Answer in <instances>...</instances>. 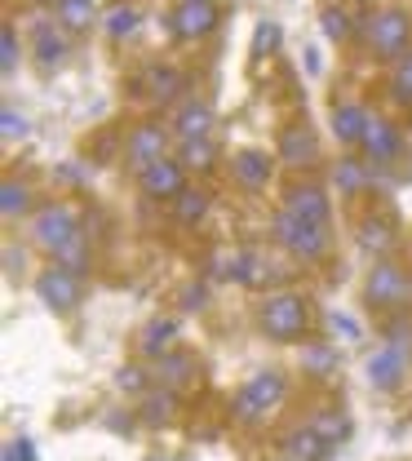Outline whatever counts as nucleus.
<instances>
[{"mask_svg": "<svg viewBox=\"0 0 412 461\" xmlns=\"http://www.w3.org/2000/svg\"><path fill=\"white\" fill-rule=\"evenodd\" d=\"M80 230H76V218H71V209H62V204H49V209H40L36 213V240L49 249V253H58L67 240H76Z\"/></svg>", "mask_w": 412, "mask_h": 461, "instance_id": "0eeeda50", "label": "nucleus"}, {"mask_svg": "<svg viewBox=\"0 0 412 461\" xmlns=\"http://www.w3.org/2000/svg\"><path fill=\"white\" fill-rule=\"evenodd\" d=\"M333 333H337L342 342H359V320H354V315H342V311H337V315H333Z\"/></svg>", "mask_w": 412, "mask_h": 461, "instance_id": "e433bc0d", "label": "nucleus"}, {"mask_svg": "<svg viewBox=\"0 0 412 461\" xmlns=\"http://www.w3.org/2000/svg\"><path fill=\"white\" fill-rule=\"evenodd\" d=\"M169 412H174V395L165 391V395H151V400H147L142 421H147V426H160V421H169Z\"/></svg>", "mask_w": 412, "mask_h": 461, "instance_id": "7c9ffc66", "label": "nucleus"}, {"mask_svg": "<svg viewBox=\"0 0 412 461\" xmlns=\"http://www.w3.org/2000/svg\"><path fill=\"white\" fill-rule=\"evenodd\" d=\"M236 177L244 186H262L271 177V160L257 156V151H244V156H236Z\"/></svg>", "mask_w": 412, "mask_h": 461, "instance_id": "a211bd4d", "label": "nucleus"}, {"mask_svg": "<svg viewBox=\"0 0 412 461\" xmlns=\"http://www.w3.org/2000/svg\"><path fill=\"white\" fill-rule=\"evenodd\" d=\"M133 27H138V14H133V5H116V9L107 14V36L124 41V36H133Z\"/></svg>", "mask_w": 412, "mask_h": 461, "instance_id": "393cba45", "label": "nucleus"}, {"mask_svg": "<svg viewBox=\"0 0 412 461\" xmlns=\"http://www.w3.org/2000/svg\"><path fill=\"white\" fill-rule=\"evenodd\" d=\"M58 23L67 32H85L94 23V0H58Z\"/></svg>", "mask_w": 412, "mask_h": 461, "instance_id": "6ab92c4d", "label": "nucleus"}, {"mask_svg": "<svg viewBox=\"0 0 412 461\" xmlns=\"http://www.w3.org/2000/svg\"><path fill=\"white\" fill-rule=\"evenodd\" d=\"M324 32H328L333 41H346V36L354 32L351 14H346V9H337V5H328V9H324Z\"/></svg>", "mask_w": 412, "mask_h": 461, "instance_id": "bb28decb", "label": "nucleus"}, {"mask_svg": "<svg viewBox=\"0 0 412 461\" xmlns=\"http://www.w3.org/2000/svg\"><path fill=\"white\" fill-rule=\"evenodd\" d=\"M0 209H4V218H18V213H27V186H18V182H4V191H0Z\"/></svg>", "mask_w": 412, "mask_h": 461, "instance_id": "cd10ccee", "label": "nucleus"}, {"mask_svg": "<svg viewBox=\"0 0 412 461\" xmlns=\"http://www.w3.org/2000/svg\"><path fill=\"white\" fill-rule=\"evenodd\" d=\"M315 156V138H310V129L301 124V129H284L280 133V160H289V165H301V160H310Z\"/></svg>", "mask_w": 412, "mask_h": 461, "instance_id": "2eb2a0df", "label": "nucleus"}, {"mask_svg": "<svg viewBox=\"0 0 412 461\" xmlns=\"http://www.w3.org/2000/svg\"><path fill=\"white\" fill-rule=\"evenodd\" d=\"M315 430H319L328 444H342V439L351 435V421H346L342 412H324V417H315Z\"/></svg>", "mask_w": 412, "mask_h": 461, "instance_id": "a878e982", "label": "nucleus"}, {"mask_svg": "<svg viewBox=\"0 0 412 461\" xmlns=\"http://www.w3.org/2000/svg\"><path fill=\"white\" fill-rule=\"evenodd\" d=\"M289 213L297 218H306V222H328V200H324V191H315V186H306V191H293L289 195Z\"/></svg>", "mask_w": 412, "mask_h": 461, "instance_id": "4468645a", "label": "nucleus"}, {"mask_svg": "<svg viewBox=\"0 0 412 461\" xmlns=\"http://www.w3.org/2000/svg\"><path fill=\"white\" fill-rule=\"evenodd\" d=\"M13 62H18V32L4 27V32H0V67L13 71Z\"/></svg>", "mask_w": 412, "mask_h": 461, "instance_id": "473e14b6", "label": "nucleus"}, {"mask_svg": "<svg viewBox=\"0 0 412 461\" xmlns=\"http://www.w3.org/2000/svg\"><path fill=\"white\" fill-rule=\"evenodd\" d=\"M209 213V195L204 191H182L177 195V222H200Z\"/></svg>", "mask_w": 412, "mask_h": 461, "instance_id": "5701e85b", "label": "nucleus"}, {"mask_svg": "<svg viewBox=\"0 0 412 461\" xmlns=\"http://www.w3.org/2000/svg\"><path fill=\"white\" fill-rule=\"evenodd\" d=\"M284 448H289V457L293 461H324L333 453V444L315 430V426H306V430H293L289 439H284Z\"/></svg>", "mask_w": 412, "mask_h": 461, "instance_id": "ddd939ff", "label": "nucleus"}, {"mask_svg": "<svg viewBox=\"0 0 412 461\" xmlns=\"http://www.w3.org/2000/svg\"><path fill=\"white\" fill-rule=\"evenodd\" d=\"M301 368H306V373H315V377H328V373L337 368L333 346H306V350H301Z\"/></svg>", "mask_w": 412, "mask_h": 461, "instance_id": "4be33fe9", "label": "nucleus"}, {"mask_svg": "<svg viewBox=\"0 0 412 461\" xmlns=\"http://www.w3.org/2000/svg\"><path fill=\"white\" fill-rule=\"evenodd\" d=\"M213 27H218V9H213V0H186V5L174 14V36H182V41L209 36Z\"/></svg>", "mask_w": 412, "mask_h": 461, "instance_id": "6e6552de", "label": "nucleus"}, {"mask_svg": "<svg viewBox=\"0 0 412 461\" xmlns=\"http://www.w3.org/2000/svg\"><path fill=\"white\" fill-rule=\"evenodd\" d=\"M4 138H27V115H18L13 107H4Z\"/></svg>", "mask_w": 412, "mask_h": 461, "instance_id": "4c0bfd02", "label": "nucleus"}, {"mask_svg": "<svg viewBox=\"0 0 412 461\" xmlns=\"http://www.w3.org/2000/svg\"><path fill=\"white\" fill-rule=\"evenodd\" d=\"M368 32H372V50L381 58H404L408 54V18L386 9V14H372L368 18Z\"/></svg>", "mask_w": 412, "mask_h": 461, "instance_id": "20e7f679", "label": "nucleus"}, {"mask_svg": "<svg viewBox=\"0 0 412 461\" xmlns=\"http://www.w3.org/2000/svg\"><path fill=\"white\" fill-rule=\"evenodd\" d=\"M177 89H182V76H177L174 67H151V94H156L160 103H169Z\"/></svg>", "mask_w": 412, "mask_h": 461, "instance_id": "b1692460", "label": "nucleus"}, {"mask_svg": "<svg viewBox=\"0 0 412 461\" xmlns=\"http://www.w3.org/2000/svg\"><path fill=\"white\" fill-rule=\"evenodd\" d=\"M306 324H310V311H306V302L297 293H271L262 302V329H266V338L297 342L306 333Z\"/></svg>", "mask_w": 412, "mask_h": 461, "instance_id": "f257e3e1", "label": "nucleus"}, {"mask_svg": "<svg viewBox=\"0 0 412 461\" xmlns=\"http://www.w3.org/2000/svg\"><path fill=\"white\" fill-rule=\"evenodd\" d=\"M209 124H213V112H209L204 103H191V107H182V115H177V133H182L186 142L204 138V133H209Z\"/></svg>", "mask_w": 412, "mask_h": 461, "instance_id": "f3484780", "label": "nucleus"}, {"mask_svg": "<svg viewBox=\"0 0 412 461\" xmlns=\"http://www.w3.org/2000/svg\"><path fill=\"white\" fill-rule=\"evenodd\" d=\"M359 147L368 151V160H395V156H399V133H395V124L368 115V129H363Z\"/></svg>", "mask_w": 412, "mask_h": 461, "instance_id": "9b49d317", "label": "nucleus"}, {"mask_svg": "<svg viewBox=\"0 0 412 461\" xmlns=\"http://www.w3.org/2000/svg\"><path fill=\"white\" fill-rule=\"evenodd\" d=\"M408 276L395 267V262H377L372 267V280H368V302L381 306V311H395L408 302Z\"/></svg>", "mask_w": 412, "mask_h": 461, "instance_id": "39448f33", "label": "nucleus"}, {"mask_svg": "<svg viewBox=\"0 0 412 461\" xmlns=\"http://www.w3.org/2000/svg\"><path fill=\"white\" fill-rule=\"evenodd\" d=\"M368 382L377 391H395L404 382V350L399 346H381L372 359H368Z\"/></svg>", "mask_w": 412, "mask_h": 461, "instance_id": "9d476101", "label": "nucleus"}, {"mask_svg": "<svg viewBox=\"0 0 412 461\" xmlns=\"http://www.w3.org/2000/svg\"><path fill=\"white\" fill-rule=\"evenodd\" d=\"M280 400H284V377L271 373V368H266V373H253L236 395V417L239 421H257V417H266Z\"/></svg>", "mask_w": 412, "mask_h": 461, "instance_id": "7ed1b4c3", "label": "nucleus"}, {"mask_svg": "<svg viewBox=\"0 0 412 461\" xmlns=\"http://www.w3.org/2000/svg\"><path fill=\"white\" fill-rule=\"evenodd\" d=\"M116 386L120 391H142V386H147V377H142V368H120Z\"/></svg>", "mask_w": 412, "mask_h": 461, "instance_id": "ea45409f", "label": "nucleus"}, {"mask_svg": "<svg viewBox=\"0 0 412 461\" xmlns=\"http://www.w3.org/2000/svg\"><path fill=\"white\" fill-rule=\"evenodd\" d=\"M275 45H280V27H275V23H262L257 36H253V54L262 58L266 50H275Z\"/></svg>", "mask_w": 412, "mask_h": 461, "instance_id": "72a5a7b5", "label": "nucleus"}, {"mask_svg": "<svg viewBox=\"0 0 412 461\" xmlns=\"http://www.w3.org/2000/svg\"><path fill=\"white\" fill-rule=\"evenodd\" d=\"M129 160H133L138 169H151L156 160H165V129L138 124V129L129 133Z\"/></svg>", "mask_w": 412, "mask_h": 461, "instance_id": "1a4fd4ad", "label": "nucleus"}, {"mask_svg": "<svg viewBox=\"0 0 412 461\" xmlns=\"http://www.w3.org/2000/svg\"><path fill=\"white\" fill-rule=\"evenodd\" d=\"M333 177H337V186H342L346 195H354V191L363 186V173H359V160H342V165L333 169Z\"/></svg>", "mask_w": 412, "mask_h": 461, "instance_id": "2f4dec72", "label": "nucleus"}, {"mask_svg": "<svg viewBox=\"0 0 412 461\" xmlns=\"http://www.w3.org/2000/svg\"><path fill=\"white\" fill-rule=\"evenodd\" d=\"M142 191L147 195H156V200H165V195H182L186 186H182V169H177L174 160H156L151 169H142Z\"/></svg>", "mask_w": 412, "mask_h": 461, "instance_id": "f8f14e48", "label": "nucleus"}, {"mask_svg": "<svg viewBox=\"0 0 412 461\" xmlns=\"http://www.w3.org/2000/svg\"><path fill=\"white\" fill-rule=\"evenodd\" d=\"M363 129H368V112H363V107L346 103V107H337V112H333V133H337L342 142H359V138H363Z\"/></svg>", "mask_w": 412, "mask_h": 461, "instance_id": "dca6fc26", "label": "nucleus"}, {"mask_svg": "<svg viewBox=\"0 0 412 461\" xmlns=\"http://www.w3.org/2000/svg\"><path fill=\"white\" fill-rule=\"evenodd\" d=\"M174 333H177L174 320H151L147 333H142V350H147V355H165L169 342H174Z\"/></svg>", "mask_w": 412, "mask_h": 461, "instance_id": "412c9836", "label": "nucleus"}, {"mask_svg": "<svg viewBox=\"0 0 412 461\" xmlns=\"http://www.w3.org/2000/svg\"><path fill=\"white\" fill-rule=\"evenodd\" d=\"M209 160H213V147H209L204 138H195V142L182 147V165H186V169H209Z\"/></svg>", "mask_w": 412, "mask_h": 461, "instance_id": "c756f323", "label": "nucleus"}, {"mask_svg": "<svg viewBox=\"0 0 412 461\" xmlns=\"http://www.w3.org/2000/svg\"><path fill=\"white\" fill-rule=\"evenodd\" d=\"M363 244H368V249H390V230L368 222V227H363Z\"/></svg>", "mask_w": 412, "mask_h": 461, "instance_id": "58836bf2", "label": "nucleus"}, {"mask_svg": "<svg viewBox=\"0 0 412 461\" xmlns=\"http://www.w3.org/2000/svg\"><path fill=\"white\" fill-rule=\"evenodd\" d=\"M36 293H40V302H45L49 311H71V306L80 302V276L67 271V267H54V271H45V276L36 280Z\"/></svg>", "mask_w": 412, "mask_h": 461, "instance_id": "423d86ee", "label": "nucleus"}, {"mask_svg": "<svg viewBox=\"0 0 412 461\" xmlns=\"http://www.w3.org/2000/svg\"><path fill=\"white\" fill-rule=\"evenodd\" d=\"M58 267H67V271H85V235H76V240H67L58 249Z\"/></svg>", "mask_w": 412, "mask_h": 461, "instance_id": "c85d7f7f", "label": "nucleus"}, {"mask_svg": "<svg viewBox=\"0 0 412 461\" xmlns=\"http://www.w3.org/2000/svg\"><path fill=\"white\" fill-rule=\"evenodd\" d=\"M275 240L293 253L297 262H315V258H324V249H328V235L319 222H306V218H297V213H280L275 218Z\"/></svg>", "mask_w": 412, "mask_h": 461, "instance_id": "f03ea898", "label": "nucleus"}, {"mask_svg": "<svg viewBox=\"0 0 412 461\" xmlns=\"http://www.w3.org/2000/svg\"><path fill=\"white\" fill-rule=\"evenodd\" d=\"M395 89H399V98L412 103V54L399 58V71H395Z\"/></svg>", "mask_w": 412, "mask_h": 461, "instance_id": "c9c22d12", "label": "nucleus"}, {"mask_svg": "<svg viewBox=\"0 0 412 461\" xmlns=\"http://www.w3.org/2000/svg\"><path fill=\"white\" fill-rule=\"evenodd\" d=\"M186 311H195V306H204V288H186V302H182Z\"/></svg>", "mask_w": 412, "mask_h": 461, "instance_id": "79ce46f5", "label": "nucleus"}, {"mask_svg": "<svg viewBox=\"0 0 412 461\" xmlns=\"http://www.w3.org/2000/svg\"><path fill=\"white\" fill-rule=\"evenodd\" d=\"M160 377H169V382H186V377H191V359H182V355L160 359Z\"/></svg>", "mask_w": 412, "mask_h": 461, "instance_id": "f704fd0d", "label": "nucleus"}, {"mask_svg": "<svg viewBox=\"0 0 412 461\" xmlns=\"http://www.w3.org/2000/svg\"><path fill=\"white\" fill-rule=\"evenodd\" d=\"M36 54H40V62H45V67L62 62V54H67V41H62L49 23H40V27H36Z\"/></svg>", "mask_w": 412, "mask_h": 461, "instance_id": "aec40b11", "label": "nucleus"}, {"mask_svg": "<svg viewBox=\"0 0 412 461\" xmlns=\"http://www.w3.org/2000/svg\"><path fill=\"white\" fill-rule=\"evenodd\" d=\"M4 461H36V448H31V439H13V444L4 448Z\"/></svg>", "mask_w": 412, "mask_h": 461, "instance_id": "a19ab883", "label": "nucleus"}]
</instances>
